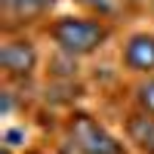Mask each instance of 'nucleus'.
<instances>
[{"label": "nucleus", "mask_w": 154, "mask_h": 154, "mask_svg": "<svg viewBox=\"0 0 154 154\" xmlns=\"http://www.w3.org/2000/svg\"><path fill=\"white\" fill-rule=\"evenodd\" d=\"M130 105L145 111L148 117H154V74L139 77V80L130 86Z\"/></svg>", "instance_id": "0eeeda50"}, {"label": "nucleus", "mask_w": 154, "mask_h": 154, "mask_svg": "<svg viewBox=\"0 0 154 154\" xmlns=\"http://www.w3.org/2000/svg\"><path fill=\"white\" fill-rule=\"evenodd\" d=\"M120 6L123 9H145V6H151V0H120Z\"/></svg>", "instance_id": "9d476101"}, {"label": "nucleus", "mask_w": 154, "mask_h": 154, "mask_svg": "<svg viewBox=\"0 0 154 154\" xmlns=\"http://www.w3.org/2000/svg\"><path fill=\"white\" fill-rule=\"evenodd\" d=\"M151 12H154V0H151Z\"/></svg>", "instance_id": "f8f14e48"}, {"label": "nucleus", "mask_w": 154, "mask_h": 154, "mask_svg": "<svg viewBox=\"0 0 154 154\" xmlns=\"http://www.w3.org/2000/svg\"><path fill=\"white\" fill-rule=\"evenodd\" d=\"M120 136L133 154H154V117H148L145 111L126 105L120 114Z\"/></svg>", "instance_id": "423d86ee"}, {"label": "nucleus", "mask_w": 154, "mask_h": 154, "mask_svg": "<svg viewBox=\"0 0 154 154\" xmlns=\"http://www.w3.org/2000/svg\"><path fill=\"white\" fill-rule=\"evenodd\" d=\"M59 0H0V19L3 34H25L28 28L49 19Z\"/></svg>", "instance_id": "20e7f679"}, {"label": "nucleus", "mask_w": 154, "mask_h": 154, "mask_svg": "<svg viewBox=\"0 0 154 154\" xmlns=\"http://www.w3.org/2000/svg\"><path fill=\"white\" fill-rule=\"evenodd\" d=\"M56 154H133L120 130L114 133L99 114L86 108H71L59 120Z\"/></svg>", "instance_id": "f257e3e1"}, {"label": "nucleus", "mask_w": 154, "mask_h": 154, "mask_svg": "<svg viewBox=\"0 0 154 154\" xmlns=\"http://www.w3.org/2000/svg\"><path fill=\"white\" fill-rule=\"evenodd\" d=\"M22 154H56L53 148H43V145H31V148H25Z\"/></svg>", "instance_id": "9b49d317"}, {"label": "nucleus", "mask_w": 154, "mask_h": 154, "mask_svg": "<svg viewBox=\"0 0 154 154\" xmlns=\"http://www.w3.org/2000/svg\"><path fill=\"white\" fill-rule=\"evenodd\" d=\"M74 3L80 6L83 12H89V16H102V19H114L123 9L120 0H74Z\"/></svg>", "instance_id": "6e6552de"}, {"label": "nucleus", "mask_w": 154, "mask_h": 154, "mask_svg": "<svg viewBox=\"0 0 154 154\" xmlns=\"http://www.w3.org/2000/svg\"><path fill=\"white\" fill-rule=\"evenodd\" d=\"M37 68H40V49L28 34H3L0 43V71H3V83L9 86H28Z\"/></svg>", "instance_id": "7ed1b4c3"}, {"label": "nucleus", "mask_w": 154, "mask_h": 154, "mask_svg": "<svg viewBox=\"0 0 154 154\" xmlns=\"http://www.w3.org/2000/svg\"><path fill=\"white\" fill-rule=\"evenodd\" d=\"M28 142V130H25V123H9L6 130H3V148H12V151H25V148H31V145H25Z\"/></svg>", "instance_id": "1a4fd4ad"}, {"label": "nucleus", "mask_w": 154, "mask_h": 154, "mask_svg": "<svg viewBox=\"0 0 154 154\" xmlns=\"http://www.w3.org/2000/svg\"><path fill=\"white\" fill-rule=\"evenodd\" d=\"M43 34L49 37V43L59 53H68L74 59H89L114 37V28H111V19L86 12V16H56V19H49L43 25Z\"/></svg>", "instance_id": "f03ea898"}, {"label": "nucleus", "mask_w": 154, "mask_h": 154, "mask_svg": "<svg viewBox=\"0 0 154 154\" xmlns=\"http://www.w3.org/2000/svg\"><path fill=\"white\" fill-rule=\"evenodd\" d=\"M120 68L133 77L154 74V31H133L120 46Z\"/></svg>", "instance_id": "39448f33"}]
</instances>
